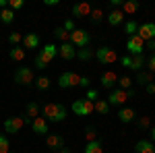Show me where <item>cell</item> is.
Returning <instances> with one entry per match:
<instances>
[{
    "label": "cell",
    "mask_w": 155,
    "mask_h": 153,
    "mask_svg": "<svg viewBox=\"0 0 155 153\" xmlns=\"http://www.w3.org/2000/svg\"><path fill=\"white\" fill-rule=\"evenodd\" d=\"M44 118L50 122H62V120H66V108L62 104H46L44 106Z\"/></svg>",
    "instance_id": "cell-1"
},
{
    "label": "cell",
    "mask_w": 155,
    "mask_h": 153,
    "mask_svg": "<svg viewBox=\"0 0 155 153\" xmlns=\"http://www.w3.org/2000/svg\"><path fill=\"white\" fill-rule=\"evenodd\" d=\"M25 124H31V120H27L25 116H11V118L4 120V132H8V135H17Z\"/></svg>",
    "instance_id": "cell-2"
},
{
    "label": "cell",
    "mask_w": 155,
    "mask_h": 153,
    "mask_svg": "<svg viewBox=\"0 0 155 153\" xmlns=\"http://www.w3.org/2000/svg\"><path fill=\"white\" fill-rule=\"evenodd\" d=\"M132 95H134V91H132V89L124 91V89L116 87V89H112V93H110V97H107L106 101L110 104V106H122V104H126V99H130Z\"/></svg>",
    "instance_id": "cell-3"
},
{
    "label": "cell",
    "mask_w": 155,
    "mask_h": 153,
    "mask_svg": "<svg viewBox=\"0 0 155 153\" xmlns=\"http://www.w3.org/2000/svg\"><path fill=\"white\" fill-rule=\"evenodd\" d=\"M95 58L101 62V64H114L116 60H118V54H116V50H112V48L107 46H101L95 50Z\"/></svg>",
    "instance_id": "cell-4"
},
{
    "label": "cell",
    "mask_w": 155,
    "mask_h": 153,
    "mask_svg": "<svg viewBox=\"0 0 155 153\" xmlns=\"http://www.w3.org/2000/svg\"><path fill=\"white\" fill-rule=\"evenodd\" d=\"M15 83H19V85H23V87H29V85H33V83H35L33 71H31L29 66H21L19 71L15 72Z\"/></svg>",
    "instance_id": "cell-5"
},
{
    "label": "cell",
    "mask_w": 155,
    "mask_h": 153,
    "mask_svg": "<svg viewBox=\"0 0 155 153\" xmlns=\"http://www.w3.org/2000/svg\"><path fill=\"white\" fill-rule=\"evenodd\" d=\"M72 112L77 116H91L93 114V101H89L87 97L77 99V101H72Z\"/></svg>",
    "instance_id": "cell-6"
},
{
    "label": "cell",
    "mask_w": 155,
    "mask_h": 153,
    "mask_svg": "<svg viewBox=\"0 0 155 153\" xmlns=\"http://www.w3.org/2000/svg\"><path fill=\"white\" fill-rule=\"evenodd\" d=\"M89 42H91V37H89V33L85 31V29H74L71 33V44L77 50H81V48H87L89 46Z\"/></svg>",
    "instance_id": "cell-7"
},
{
    "label": "cell",
    "mask_w": 155,
    "mask_h": 153,
    "mask_svg": "<svg viewBox=\"0 0 155 153\" xmlns=\"http://www.w3.org/2000/svg\"><path fill=\"white\" fill-rule=\"evenodd\" d=\"M79 83H81V75H77V72H62L58 79V85L62 89H71V87H79Z\"/></svg>",
    "instance_id": "cell-8"
},
{
    "label": "cell",
    "mask_w": 155,
    "mask_h": 153,
    "mask_svg": "<svg viewBox=\"0 0 155 153\" xmlns=\"http://www.w3.org/2000/svg\"><path fill=\"white\" fill-rule=\"evenodd\" d=\"M126 50L130 52V56H141L145 52V42L139 35H132V37H128V42H126Z\"/></svg>",
    "instance_id": "cell-9"
},
{
    "label": "cell",
    "mask_w": 155,
    "mask_h": 153,
    "mask_svg": "<svg viewBox=\"0 0 155 153\" xmlns=\"http://www.w3.org/2000/svg\"><path fill=\"white\" fill-rule=\"evenodd\" d=\"M31 128H33V132L35 135H39V137H48L50 135V126H48V120L44 116H37L31 120Z\"/></svg>",
    "instance_id": "cell-10"
},
{
    "label": "cell",
    "mask_w": 155,
    "mask_h": 153,
    "mask_svg": "<svg viewBox=\"0 0 155 153\" xmlns=\"http://www.w3.org/2000/svg\"><path fill=\"white\" fill-rule=\"evenodd\" d=\"M137 35L141 37L143 42H151V39H155V23H143V25H139Z\"/></svg>",
    "instance_id": "cell-11"
},
{
    "label": "cell",
    "mask_w": 155,
    "mask_h": 153,
    "mask_svg": "<svg viewBox=\"0 0 155 153\" xmlns=\"http://www.w3.org/2000/svg\"><path fill=\"white\" fill-rule=\"evenodd\" d=\"M118 75L114 71H106L104 75H101V79H99V83H101V87H106V89H114L116 87V83H118Z\"/></svg>",
    "instance_id": "cell-12"
},
{
    "label": "cell",
    "mask_w": 155,
    "mask_h": 153,
    "mask_svg": "<svg viewBox=\"0 0 155 153\" xmlns=\"http://www.w3.org/2000/svg\"><path fill=\"white\" fill-rule=\"evenodd\" d=\"M58 56H60L62 60H72V58H77V48L72 46L71 42H68V44H60Z\"/></svg>",
    "instance_id": "cell-13"
},
{
    "label": "cell",
    "mask_w": 155,
    "mask_h": 153,
    "mask_svg": "<svg viewBox=\"0 0 155 153\" xmlns=\"http://www.w3.org/2000/svg\"><path fill=\"white\" fill-rule=\"evenodd\" d=\"M39 56H41V58L50 64L52 60L58 56V46H54V44H46V46H44V50L39 52Z\"/></svg>",
    "instance_id": "cell-14"
},
{
    "label": "cell",
    "mask_w": 155,
    "mask_h": 153,
    "mask_svg": "<svg viewBox=\"0 0 155 153\" xmlns=\"http://www.w3.org/2000/svg\"><path fill=\"white\" fill-rule=\"evenodd\" d=\"M46 145H48L50 149H62V147H66L64 145V139H62V135H48L46 137Z\"/></svg>",
    "instance_id": "cell-15"
},
{
    "label": "cell",
    "mask_w": 155,
    "mask_h": 153,
    "mask_svg": "<svg viewBox=\"0 0 155 153\" xmlns=\"http://www.w3.org/2000/svg\"><path fill=\"white\" fill-rule=\"evenodd\" d=\"M91 11H93V8H91L87 2H79V4H74V6H72V15H74V17H79V19L89 17V15H91Z\"/></svg>",
    "instance_id": "cell-16"
},
{
    "label": "cell",
    "mask_w": 155,
    "mask_h": 153,
    "mask_svg": "<svg viewBox=\"0 0 155 153\" xmlns=\"http://www.w3.org/2000/svg\"><path fill=\"white\" fill-rule=\"evenodd\" d=\"M116 116H118V120H120V122L128 124V122H132V120L137 118V112H134L132 108H122V110H120V112L116 114Z\"/></svg>",
    "instance_id": "cell-17"
},
{
    "label": "cell",
    "mask_w": 155,
    "mask_h": 153,
    "mask_svg": "<svg viewBox=\"0 0 155 153\" xmlns=\"http://www.w3.org/2000/svg\"><path fill=\"white\" fill-rule=\"evenodd\" d=\"M37 46H39L37 33H27V35H23V48L25 50H35Z\"/></svg>",
    "instance_id": "cell-18"
},
{
    "label": "cell",
    "mask_w": 155,
    "mask_h": 153,
    "mask_svg": "<svg viewBox=\"0 0 155 153\" xmlns=\"http://www.w3.org/2000/svg\"><path fill=\"white\" fill-rule=\"evenodd\" d=\"M25 56H27V52H25V48H19V46H15L8 50V58L12 60V62H23Z\"/></svg>",
    "instance_id": "cell-19"
},
{
    "label": "cell",
    "mask_w": 155,
    "mask_h": 153,
    "mask_svg": "<svg viewBox=\"0 0 155 153\" xmlns=\"http://www.w3.org/2000/svg\"><path fill=\"white\" fill-rule=\"evenodd\" d=\"M124 17H126V15H124L122 11H112L110 15H107V23L112 25V27H118V25L124 23Z\"/></svg>",
    "instance_id": "cell-20"
},
{
    "label": "cell",
    "mask_w": 155,
    "mask_h": 153,
    "mask_svg": "<svg viewBox=\"0 0 155 153\" xmlns=\"http://www.w3.org/2000/svg\"><path fill=\"white\" fill-rule=\"evenodd\" d=\"M134 153H155V147H153L151 141L143 139V141H139L134 145Z\"/></svg>",
    "instance_id": "cell-21"
},
{
    "label": "cell",
    "mask_w": 155,
    "mask_h": 153,
    "mask_svg": "<svg viewBox=\"0 0 155 153\" xmlns=\"http://www.w3.org/2000/svg\"><path fill=\"white\" fill-rule=\"evenodd\" d=\"M153 81H155V77H153V72H149V71H141L137 75V79H134V83H139V85H149Z\"/></svg>",
    "instance_id": "cell-22"
},
{
    "label": "cell",
    "mask_w": 155,
    "mask_h": 153,
    "mask_svg": "<svg viewBox=\"0 0 155 153\" xmlns=\"http://www.w3.org/2000/svg\"><path fill=\"white\" fill-rule=\"evenodd\" d=\"M130 68L132 71H137V72H141L143 71V66H145V62H147V58H145V54H141V56H130Z\"/></svg>",
    "instance_id": "cell-23"
},
{
    "label": "cell",
    "mask_w": 155,
    "mask_h": 153,
    "mask_svg": "<svg viewBox=\"0 0 155 153\" xmlns=\"http://www.w3.org/2000/svg\"><path fill=\"white\" fill-rule=\"evenodd\" d=\"M93 112L101 114V116H106L107 112H110V104H107L106 99H97V101H93Z\"/></svg>",
    "instance_id": "cell-24"
},
{
    "label": "cell",
    "mask_w": 155,
    "mask_h": 153,
    "mask_svg": "<svg viewBox=\"0 0 155 153\" xmlns=\"http://www.w3.org/2000/svg\"><path fill=\"white\" fill-rule=\"evenodd\" d=\"M37 114H39V106H37L35 101H31V104H27V106H25V118H27V120L37 118Z\"/></svg>",
    "instance_id": "cell-25"
},
{
    "label": "cell",
    "mask_w": 155,
    "mask_h": 153,
    "mask_svg": "<svg viewBox=\"0 0 155 153\" xmlns=\"http://www.w3.org/2000/svg\"><path fill=\"white\" fill-rule=\"evenodd\" d=\"M93 56H95V50H91L89 46H87V48H81V50H77V58H79V60H83V62L91 60Z\"/></svg>",
    "instance_id": "cell-26"
},
{
    "label": "cell",
    "mask_w": 155,
    "mask_h": 153,
    "mask_svg": "<svg viewBox=\"0 0 155 153\" xmlns=\"http://www.w3.org/2000/svg\"><path fill=\"white\" fill-rule=\"evenodd\" d=\"M85 153H104V147H101V141H91L85 145Z\"/></svg>",
    "instance_id": "cell-27"
},
{
    "label": "cell",
    "mask_w": 155,
    "mask_h": 153,
    "mask_svg": "<svg viewBox=\"0 0 155 153\" xmlns=\"http://www.w3.org/2000/svg\"><path fill=\"white\" fill-rule=\"evenodd\" d=\"M54 35L58 37L62 44H68V42H71V33H68L66 29H62V27H56V29H54Z\"/></svg>",
    "instance_id": "cell-28"
},
{
    "label": "cell",
    "mask_w": 155,
    "mask_h": 153,
    "mask_svg": "<svg viewBox=\"0 0 155 153\" xmlns=\"http://www.w3.org/2000/svg\"><path fill=\"white\" fill-rule=\"evenodd\" d=\"M0 21L4 25H11L12 21H15V12L11 11V8H4V11H0Z\"/></svg>",
    "instance_id": "cell-29"
},
{
    "label": "cell",
    "mask_w": 155,
    "mask_h": 153,
    "mask_svg": "<svg viewBox=\"0 0 155 153\" xmlns=\"http://www.w3.org/2000/svg\"><path fill=\"white\" fill-rule=\"evenodd\" d=\"M137 11H139V2H130V0H128V2L122 4V12H124V15H134Z\"/></svg>",
    "instance_id": "cell-30"
},
{
    "label": "cell",
    "mask_w": 155,
    "mask_h": 153,
    "mask_svg": "<svg viewBox=\"0 0 155 153\" xmlns=\"http://www.w3.org/2000/svg\"><path fill=\"white\" fill-rule=\"evenodd\" d=\"M124 31L128 33V37H132V35H137V31H139V25H137V21H126L124 23Z\"/></svg>",
    "instance_id": "cell-31"
},
{
    "label": "cell",
    "mask_w": 155,
    "mask_h": 153,
    "mask_svg": "<svg viewBox=\"0 0 155 153\" xmlns=\"http://www.w3.org/2000/svg\"><path fill=\"white\" fill-rule=\"evenodd\" d=\"M35 87L39 91H48L50 89V79L48 77H37L35 79Z\"/></svg>",
    "instance_id": "cell-32"
},
{
    "label": "cell",
    "mask_w": 155,
    "mask_h": 153,
    "mask_svg": "<svg viewBox=\"0 0 155 153\" xmlns=\"http://www.w3.org/2000/svg\"><path fill=\"white\" fill-rule=\"evenodd\" d=\"M21 42H23V35H21L19 31H12V33H8V44H11L12 48H15V46H19Z\"/></svg>",
    "instance_id": "cell-33"
},
{
    "label": "cell",
    "mask_w": 155,
    "mask_h": 153,
    "mask_svg": "<svg viewBox=\"0 0 155 153\" xmlns=\"http://www.w3.org/2000/svg\"><path fill=\"white\" fill-rule=\"evenodd\" d=\"M132 79L130 77H120L118 79V85H120V89H124V91H128V89H132Z\"/></svg>",
    "instance_id": "cell-34"
},
{
    "label": "cell",
    "mask_w": 155,
    "mask_h": 153,
    "mask_svg": "<svg viewBox=\"0 0 155 153\" xmlns=\"http://www.w3.org/2000/svg\"><path fill=\"white\" fill-rule=\"evenodd\" d=\"M89 17H91L93 23H101V19H104V11H101V8H93Z\"/></svg>",
    "instance_id": "cell-35"
},
{
    "label": "cell",
    "mask_w": 155,
    "mask_h": 153,
    "mask_svg": "<svg viewBox=\"0 0 155 153\" xmlns=\"http://www.w3.org/2000/svg\"><path fill=\"white\" fill-rule=\"evenodd\" d=\"M11 151V143L4 135H0V153H8Z\"/></svg>",
    "instance_id": "cell-36"
},
{
    "label": "cell",
    "mask_w": 155,
    "mask_h": 153,
    "mask_svg": "<svg viewBox=\"0 0 155 153\" xmlns=\"http://www.w3.org/2000/svg\"><path fill=\"white\" fill-rule=\"evenodd\" d=\"M23 6H25V2H23V0H8V8H11L12 12L21 11Z\"/></svg>",
    "instance_id": "cell-37"
},
{
    "label": "cell",
    "mask_w": 155,
    "mask_h": 153,
    "mask_svg": "<svg viewBox=\"0 0 155 153\" xmlns=\"http://www.w3.org/2000/svg\"><path fill=\"white\" fill-rule=\"evenodd\" d=\"M85 139H87V143H91V141H97V132L93 126H87V130H85Z\"/></svg>",
    "instance_id": "cell-38"
},
{
    "label": "cell",
    "mask_w": 155,
    "mask_h": 153,
    "mask_svg": "<svg viewBox=\"0 0 155 153\" xmlns=\"http://www.w3.org/2000/svg\"><path fill=\"white\" fill-rule=\"evenodd\" d=\"M33 62H35V68H39V71H44V68H48V66H50V64H48L44 58H41L39 54L35 56V60H33Z\"/></svg>",
    "instance_id": "cell-39"
},
{
    "label": "cell",
    "mask_w": 155,
    "mask_h": 153,
    "mask_svg": "<svg viewBox=\"0 0 155 153\" xmlns=\"http://www.w3.org/2000/svg\"><path fill=\"white\" fill-rule=\"evenodd\" d=\"M147 66H149V72H153V75H155V54H151V56H149Z\"/></svg>",
    "instance_id": "cell-40"
},
{
    "label": "cell",
    "mask_w": 155,
    "mask_h": 153,
    "mask_svg": "<svg viewBox=\"0 0 155 153\" xmlns=\"http://www.w3.org/2000/svg\"><path fill=\"white\" fill-rule=\"evenodd\" d=\"M62 29H66L68 33H72L77 27H74V21H64V25H62Z\"/></svg>",
    "instance_id": "cell-41"
},
{
    "label": "cell",
    "mask_w": 155,
    "mask_h": 153,
    "mask_svg": "<svg viewBox=\"0 0 155 153\" xmlns=\"http://www.w3.org/2000/svg\"><path fill=\"white\" fill-rule=\"evenodd\" d=\"M139 124H141L143 128H149V126H151V118H149V116H143L141 120H139Z\"/></svg>",
    "instance_id": "cell-42"
},
{
    "label": "cell",
    "mask_w": 155,
    "mask_h": 153,
    "mask_svg": "<svg viewBox=\"0 0 155 153\" xmlns=\"http://www.w3.org/2000/svg\"><path fill=\"white\" fill-rule=\"evenodd\" d=\"M145 91H147L149 95H155V81L149 83V85H145Z\"/></svg>",
    "instance_id": "cell-43"
},
{
    "label": "cell",
    "mask_w": 155,
    "mask_h": 153,
    "mask_svg": "<svg viewBox=\"0 0 155 153\" xmlns=\"http://www.w3.org/2000/svg\"><path fill=\"white\" fill-rule=\"evenodd\" d=\"M130 56H124V58H120V62H122V66H124V68H130Z\"/></svg>",
    "instance_id": "cell-44"
},
{
    "label": "cell",
    "mask_w": 155,
    "mask_h": 153,
    "mask_svg": "<svg viewBox=\"0 0 155 153\" xmlns=\"http://www.w3.org/2000/svg\"><path fill=\"white\" fill-rule=\"evenodd\" d=\"M95 97H97L95 89H89V91H87V99H89V101H95Z\"/></svg>",
    "instance_id": "cell-45"
},
{
    "label": "cell",
    "mask_w": 155,
    "mask_h": 153,
    "mask_svg": "<svg viewBox=\"0 0 155 153\" xmlns=\"http://www.w3.org/2000/svg\"><path fill=\"white\" fill-rule=\"evenodd\" d=\"M145 50H151L155 54V39H151V42H145Z\"/></svg>",
    "instance_id": "cell-46"
},
{
    "label": "cell",
    "mask_w": 155,
    "mask_h": 153,
    "mask_svg": "<svg viewBox=\"0 0 155 153\" xmlns=\"http://www.w3.org/2000/svg\"><path fill=\"white\" fill-rule=\"evenodd\" d=\"M91 81H89V77H81V83H79V87H89Z\"/></svg>",
    "instance_id": "cell-47"
},
{
    "label": "cell",
    "mask_w": 155,
    "mask_h": 153,
    "mask_svg": "<svg viewBox=\"0 0 155 153\" xmlns=\"http://www.w3.org/2000/svg\"><path fill=\"white\" fill-rule=\"evenodd\" d=\"M122 4H124L122 0H112V8H114V11H116L118 6H122Z\"/></svg>",
    "instance_id": "cell-48"
},
{
    "label": "cell",
    "mask_w": 155,
    "mask_h": 153,
    "mask_svg": "<svg viewBox=\"0 0 155 153\" xmlns=\"http://www.w3.org/2000/svg\"><path fill=\"white\" fill-rule=\"evenodd\" d=\"M44 4H46V6H56L58 0H44Z\"/></svg>",
    "instance_id": "cell-49"
},
{
    "label": "cell",
    "mask_w": 155,
    "mask_h": 153,
    "mask_svg": "<svg viewBox=\"0 0 155 153\" xmlns=\"http://www.w3.org/2000/svg\"><path fill=\"white\" fill-rule=\"evenodd\" d=\"M4 8H8V2L6 0H0V11H4Z\"/></svg>",
    "instance_id": "cell-50"
},
{
    "label": "cell",
    "mask_w": 155,
    "mask_h": 153,
    "mask_svg": "<svg viewBox=\"0 0 155 153\" xmlns=\"http://www.w3.org/2000/svg\"><path fill=\"white\" fill-rule=\"evenodd\" d=\"M58 153H71V149L68 147H62V149H58Z\"/></svg>",
    "instance_id": "cell-51"
},
{
    "label": "cell",
    "mask_w": 155,
    "mask_h": 153,
    "mask_svg": "<svg viewBox=\"0 0 155 153\" xmlns=\"http://www.w3.org/2000/svg\"><path fill=\"white\" fill-rule=\"evenodd\" d=\"M149 135H151V139L155 141V128H151V130H149Z\"/></svg>",
    "instance_id": "cell-52"
},
{
    "label": "cell",
    "mask_w": 155,
    "mask_h": 153,
    "mask_svg": "<svg viewBox=\"0 0 155 153\" xmlns=\"http://www.w3.org/2000/svg\"><path fill=\"white\" fill-rule=\"evenodd\" d=\"M8 153H15V151H8Z\"/></svg>",
    "instance_id": "cell-53"
}]
</instances>
